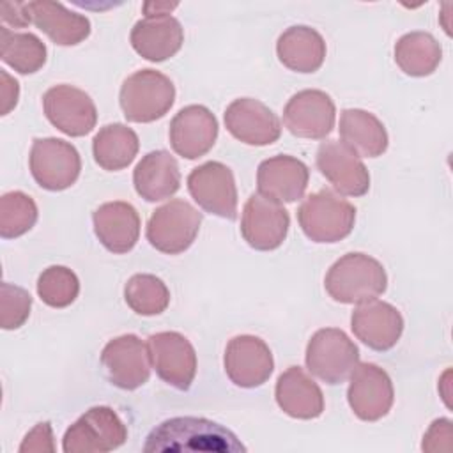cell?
<instances>
[{"instance_id":"cell-32","label":"cell","mask_w":453,"mask_h":453,"mask_svg":"<svg viewBox=\"0 0 453 453\" xmlns=\"http://www.w3.org/2000/svg\"><path fill=\"white\" fill-rule=\"evenodd\" d=\"M127 306L143 317L163 313L170 304V290L161 278L154 274H134L124 287Z\"/></svg>"},{"instance_id":"cell-25","label":"cell","mask_w":453,"mask_h":453,"mask_svg":"<svg viewBox=\"0 0 453 453\" xmlns=\"http://www.w3.org/2000/svg\"><path fill=\"white\" fill-rule=\"evenodd\" d=\"M28 12L34 25L58 46L80 44L90 34L88 18L80 12L69 11L58 2H28Z\"/></svg>"},{"instance_id":"cell-1","label":"cell","mask_w":453,"mask_h":453,"mask_svg":"<svg viewBox=\"0 0 453 453\" xmlns=\"http://www.w3.org/2000/svg\"><path fill=\"white\" fill-rule=\"evenodd\" d=\"M143 451H193V453H239L246 446L234 432L207 418L179 416L159 423L150 430Z\"/></svg>"},{"instance_id":"cell-28","label":"cell","mask_w":453,"mask_h":453,"mask_svg":"<svg viewBox=\"0 0 453 453\" xmlns=\"http://www.w3.org/2000/svg\"><path fill=\"white\" fill-rule=\"evenodd\" d=\"M340 136L357 156L379 157L388 149V133L384 124L370 111L347 108L340 115Z\"/></svg>"},{"instance_id":"cell-18","label":"cell","mask_w":453,"mask_h":453,"mask_svg":"<svg viewBox=\"0 0 453 453\" xmlns=\"http://www.w3.org/2000/svg\"><path fill=\"white\" fill-rule=\"evenodd\" d=\"M225 126L228 133L246 145H271L281 134L280 119L269 106L253 97L232 101L225 110Z\"/></svg>"},{"instance_id":"cell-29","label":"cell","mask_w":453,"mask_h":453,"mask_svg":"<svg viewBox=\"0 0 453 453\" xmlns=\"http://www.w3.org/2000/svg\"><path fill=\"white\" fill-rule=\"evenodd\" d=\"M140 149L136 133L124 124H108L92 140L96 163L108 172H117L133 163Z\"/></svg>"},{"instance_id":"cell-30","label":"cell","mask_w":453,"mask_h":453,"mask_svg":"<svg viewBox=\"0 0 453 453\" xmlns=\"http://www.w3.org/2000/svg\"><path fill=\"white\" fill-rule=\"evenodd\" d=\"M442 58L437 39L428 32H409L395 44V62L409 76L432 74Z\"/></svg>"},{"instance_id":"cell-39","label":"cell","mask_w":453,"mask_h":453,"mask_svg":"<svg viewBox=\"0 0 453 453\" xmlns=\"http://www.w3.org/2000/svg\"><path fill=\"white\" fill-rule=\"evenodd\" d=\"M0 115H7L18 103L19 85L18 81L4 69H0Z\"/></svg>"},{"instance_id":"cell-3","label":"cell","mask_w":453,"mask_h":453,"mask_svg":"<svg viewBox=\"0 0 453 453\" xmlns=\"http://www.w3.org/2000/svg\"><path fill=\"white\" fill-rule=\"evenodd\" d=\"M297 221L304 235L313 242H338L345 239L356 223V209L331 189H320L304 198L297 209Z\"/></svg>"},{"instance_id":"cell-6","label":"cell","mask_w":453,"mask_h":453,"mask_svg":"<svg viewBox=\"0 0 453 453\" xmlns=\"http://www.w3.org/2000/svg\"><path fill=\"white\" fill-rule=\"evenodd\" d=\"M202 214L186 200H170L157 207L147 221V241L166 255L186 251L196 239Z\"/></svg>"},{"instance_id":"cell-33","label":"cell","mask_w":453,"mask_h":453,"mask_svg":"<svg viewBox=\"0 0 453 453\" xmlns=\"http://www.w3.org/2000/svg\"><path fill=\"white\" fill-rule=\"evenodd\" d=\"M37 221V205L23 191H9L0 198V235L14 239L27 234Z\"/></svg>"},{"instance_id":"cell-19","label":"cell","mask_w":453,"mask_h":453,"mask_svg":"<svg viewBox=\"0 0 453 453\" xmlns=\"http://www.w3.org/2000/svg\"><path fill=\"white\" fill-rule=\"evenodd\" d=\"M168 136L179 156L196 159L212 149L218 138V120L209 108L189 104L172 119Z\"/></svg>"},{"instance_id":"cell-26","label":"cell","mask_w":453,"mask_h":453,"mask_svg":"<svg viewBox=\"0 0 453 453\" xmlns=\"http://www.w3.org/2000/svg\"><path fill=\"white\" fill-rule=\"evenodd\" d=\"M133 184L147 202L170 198L180 188V170L175 157L166 150L145 154L133 172Z\"/></svg>"},{"instance_id":"cell-36","label":"cell","mask_w":453,"mask_h":453,"mask_svg":"<svg viewBox=\"0 0 453 453\" xmlns=\"http://www.w3.org/2000/svg\"><path fill=\"white\" fill-rule=\"evenodd\" d=\"M451 421L448 418L435 419L423 437V451H449L451 449Z\"/></svg>"},{"instance_id":"cell-24","label":"cell","mask_w":453,"mask_h":453,"mask_svg":"<svg viewBox=\"0 0 453 453\" xmlns=\"http://www.w3.org/2000/svg\"><path fill=\"white\" fill-rule=\"evenodd\" d=\"M274 396L280 409L296 419H315L324 411L319 384L301 366H290L278 377Z\"/></svg>"},{"instance_id":"cell-2","label":"cell","mask_w":453,"mask_h":453,"mask_svg":"<svg viewBox=\"0 0 453 453\" xmlns=\"http://www.w3.org/2000/svg\"><path fill=\"white\" fill-rule=\"evenodd\" d=\"M324 287L336 303L359 304L384 294L388 276L382 264L373 257L347 253L329 267Z\"/></svg>"},{"instance_id":"cell-5","label":"cell","mask_w":453,"mask_h":453,"mask_svg":"<svg viewBox=\"0 0 453 453\" xmlns=\"http://www.w3.org/2000/svg\"><path fill=\"white\" fill-rule=\"evenodd\" d=\"M357 363L359 349L342 329H319L306 345V368L326 384H342Z\"/></svg>"},{"instance_id":"cell-15","label":"cell","mask_w":453,"mask_h":453,"mask_svg":"<svg viewBox=\"0 0 453 453\" xmlns=\"http://www.w3.org/2000/svg\"><path fill=\"white\" fill-rule=\"evenodd\" d=\"M226 377L239 388H258L273 373L274 359L267 343L253 334L234 336L223 356Z\"/></svg>"},{"instance_id":"cell-21","label":"cell","mask_w":453,"mask_h":453,"mask_svg":"<svg viewBox=\"0 0 453 453\" xmlns=\"http://www.w3.org/2000/svg\"><path fill=\"white\" fill-rule=\"evenodd\" d=\"M308 179V166L301 159L285 154L264 159L257 170L258 193L280 203L299 200L306 191Z\"/></svg>"},{"instance_id":"cell-7","label":"cell","mask_w":453,"mask_h":453,"mask_svg":"<svg viewBox=\"0 0 453 453\" xmlns=\"http://www.w3.org/2000/svg\"><path fill=\"white\" fill-rule=\"evenodd\" d=\"M127 439V428L119 414L106 405L90 407L64 434L62 449L65 453L111 451Z\"/></svg>"},{"instance_id":"cell-27","label":"cell","mask_w":453,"mask_h":453,"mask_svg":"<svg viewBox=\"0 0 453 453\" xmlns=\"http://www.w3.org/2000/svg\"><path fill=\"white\" fill-rule=\"evenodd\" d=\"M280 62L296 73H315L326 58L322 35L306 25L288 27L276 42Z\"/></svg>"},{"instance_id":"cell-8","label":"cell","mask_w":453,"mask_h":453,"mask_svg":"<svg viewBox=\"0 0 453 453\" xmlns=\"http://www.w3.org/2000/svg\"><path fill=\"white\" fill-rule=\"evenodd\" d=\"M28 165L35 182L48 191L71 188L81 172L76 147L60 138H35Z\"/></svg>"},{"instance_id":"cell-9","label":"cell","mask_w":453,"mask_h":453,"mask_svg":"<svg viewBox=\"0 0 453 453\" xmlns=\"http://www.w3.org/2000/svg\"><path fill=\"white\" fill-rule=\"evenodd\" d=\"M188 191L205 211L225 219L237 216V188L232 170L219 161H207L188 175Z\"/></svg>"},{"instance_id":"cell-34","label":"cell","mask_w":453,"mask_h":453,"mask_svg":"<svg viewBox=\"0 0 453 453\" xmlns=\"http://www.w3.org/2000/svg\"><path fill=\"white\" fill-rule=\"evenodd\" d=\"M80 280L64 265L46 267L37 280V294L41 301L51 308H65L78 297Z\"/></svg>"},{"instance_id":"cell-17","label":"cell","mask_w":453,"mask_h":453,"mask_svg":"<svg viewBox=\"0 0 453 453\" xmlns=\"http://www.w3.org/2000/svg\"><path fill=\"white\" fill-rule=\"evenodd\" d=\"M315 161L320 173L340 195L363 196L368 193L370 173L359 156L343 142H322Z\"/></svg>"},{"instance_id":"cell-16","label":"cell","mask_w":453,"mask_h":453,"mask_svg":"<svg viewBox=\"0 0 453 453\" xmlns=\"http://www.w3.org/2000/svg\"><path fill=\"white\" fill-rule=\"evenodd\" d=\"M334 119L336 108L331 96L317 88L294 94L283 108L285 127L299 138H326L334 127Z\"/></svg>"},{"instance_id":"cell-10","label":"cell","mask_w":453,"mask_h":453,"mask_svg":"<svg viewBox=\"0 0 453 453\" xmlns=\"http://www.w3.org/2000/svg\"><path fill=\"white\" fill-rule=\"evenodd\" d=\"M147 345L159 379L175 389H189L196 375V352L191 342L177 331H161L150 334Z\"/></svg>"},{"instance_id":"cell-40","label":"cell","mask_w":453,"mask_h":453,"mask_svg":"<svg viewBox=\"0 0 453 453\" xmlns=\"http://www.w3.org/2000/svg\"><path fill=\"white\" fill-rule=\"evenodd\" d=\"M175 7H177V4L149 2V4H143V12H145V18H149V16H161V14H170Z\"/></svg>"},{"instance_id":"cell-11","label":"cell","mask_w":453,"mask_h":453,"mask_svg":"<svg viewBox=\"0 0 453 453\" xmlns=\"http://www.w3.org/2000/svg\"><path fill=\"white\" fill-rule=\"evenodd\" d=\"M290 226L288 211L260 193H253L242 209L241 234L258 251H271L283 244Z\"/></svg>"},{"instance_id":"cell-38","label":"cell","mask_w":453,"mask_h":453,"mask_svg":"<svg viewBox=\"0 0 453 453\" xmlns=\"http://www.w3.org/2000/svg\"><path fill=\"white\" fill-rule=\"evenodd\" d=\"M0 16H2L4 27L11 25L14 28H21L32 21L28 12V4H19V2H2Z\"/></svg>"},{"instance_id":"cell-37","label":"cell","mask_w":453,"mask_h":453,"mask_svg":"<svg viewBox=\"0 0 453 453\" xmlns=\"http://www.w3.org/2000/svg\"><path fill=\"white\" fill-rule=\"evenodd\" d=\"M19 451L27 453V451H55V444H53V430L51 425L48 421L37 423L23 439V442L19 444Z\"/></svg>"},{"instance_id":"cell-31","label":"cell","mask_w":453,"mask_h":453,"mask_svg":"<svg viewBox=\"0 0 453 453\" xmlns=\"http://www.w3.org/2000/svg\"><path fill=\"white\" fill-rule=\"evenodd\" d=\"M0 57L16 73L32 74L46 64V46L35 34L12 32L2 25Z\"/></svg>"},{"instance_id":"cell-13","label":"cell","mask_w":453,"mask_h":453,"mask_svg":"<svg viewBox=\"0 0 453 453\" xmlns=\"http://www.w3.org/2000/svg\"><path fill=\"white\" fill-rule=\"evenodd\" d=\"M46 119L67 136H85L97 122V110L92 97L73 85H55L42 96Z\"/></svg>"},{"instance_id":"cell-35","label":"cell","mask_w":453,"mask_h":453,"mask_svg":"<svg viewBox=\"0 0 453 453\" xmlns=\"http://www.w3.org/2000/svg\"><path fill=\"white\" fill-rule=\"evenodd\" d=\"M32 308L30 294L12 283H0V326L2 329L21 327Z\"/></svg>"},{"instance_id":"cell-23","label":"cell","mask_w":453,"mask_h":453,"mask_svg":"<svg viewBox=\"0 0 453 453\" xmlns=\"http://www.w3.org/2000/svg\"><path fill=\"white\" fill-rule=\"evenodd\" d=\"M129 39L140 57L150 62H163L180 50L184 30L179 19L170 14L149 16L134 23Z\"/></svg>"},{"instance_id":"cell-20","label":"cell","mask_w":453,"mask_h":453,"mask_svg":"<svg viewBox=\"0 0 453 453\" xmlns=\"http://www.w3.org/2000/svg\"><path fill=\"white\" fill-rule=\"evenodd\" d=\"M350 327L357 340L366 347L384 352L396 345L403 331L400 311L384 301L370 299L359 303L350 315Z\"/></svg>"},{"instance_id":"cell-14","label":"cell","mask_w":453,"mask_h":453,"mask_svg":"<svg viewBox=\"0 0 453 453\" xmlns=\"http://www.w3.org/2000/svg\"><path fill=\"white\" fill-rule=\"evenodd\" d=\"M347 400L359 419L377 421L384 418L393 405V382L380 366L357 363L350 373Z\"/></svg>"},{"instance_id":"cell-22","label":"cell","mask_w":453,"mask_h":453,"mask_svg":"<svg viewBox=\"0 0 453 453\" xmlns=\"http://www.w3.org/2000/svg\"><path fill=\"white\" fill-rule=\"evenodd\" d=\"M94 232L99 242L111 253H127L140 237V216L127 202H106L94 214Z\"/></svg>"},{"instance_id":"cell-12","label":"cell","mask_w":453,"mask_h":453,"mask_svg":"<svg viewBox=\"0 0 453 453\" xmlns=\"http://www.w3.org/2000/svg\"><path fill=\"white\" fill-rule=\"evenodd\" d=\"M101 365L113 386L127 391L136 389L150 377L149 345L136 334L117 336L104 345Z\"/></svg>"},{"instance_id":"cell-4","label":"cell","mask_w":453,"mask_h":453,"mask_svg":"<svg viewBox=\"0 0 453 453\" xmlns=\"http://www.w3.org/2000/svg\"><path fill=\"white\" fill-rule=\"evenodd\" d=\"M119 101L129 122H154L172 108L175 87L166 74L156 69H140L124 80Z\"/></svg>"}]
</instances>
